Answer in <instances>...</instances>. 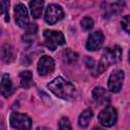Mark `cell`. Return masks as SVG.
<instances>
[{
  "label": "cell",
  "instance_id": "9c48e42d",
  "mask_svg": "<svg viewBox=\"0 0 130 130\" xmlns=\"http://www.w3.org/2000/svg\"><path fill=\"white\" fill-rule=\"evenodd\" d=\"M103 43H104V35L101 30H96L89 35L85 47L88 51H96L102 47Z\"/></svg>",
  "mask_w": 130,
  "mask_h": 130
},
{
  "label": "cell",
  "instance_id": "277c9868",
  "mask_svg": "<svg viewBox=\"0 0 130 130\" xmlns=\"http://www.w3.org/2000/svg\"><path fill=\"white\" fill-rule=\"evenodd\" d=\"M9 121L10 125L17 130H30L31 128V120L25 114L12 113Z\"/></svg>",
  "mask_w": 130,
  "mask_h": 130
},
{
  "label": "cell",
  "instance_id": "8992f818",
  "mask_svg": "<svg viewBox=\"0 0 130 130\" xmlns=\"http://www.w3.org/2000/svg\"><path fill=\"white\" fill-rule=\"evenodd\" d=\"M64 17V11L58 4H50L45 13V20L49 24H54Z\"/></svg>",
  "mask_w": 130,
  "mask_h": 130
},
{
  "label": "cell",
  "instance_id": "4fadbf2b",
  "mask_svg": "<svg viewBox=\"0 0 130 130\" xmlns=\"http://www.w3.org/2000/svg\"><path fill=\"white\" fill-rule=\"evenodd\" d=\"M1 57L5 63H10L15 58V50L11 45L5 44L1 49Z\"/></svg>",
  "mask_w": 130,
  "mask_h": 130
},
{
  "label": "cell",
  "instance_id": "5b68a950",
  "mask_svg": "<svg viewBox=\"0 0 130 130\" xmlns=\"http://www.w3.org/2000/svg\"><path fill=\"white\" fill-rule=\"evenodd\" d=\"M117 111L113 107H106L98 115V120L101 125L105 127H111L117 122Z\"/></svg>",
  "mask_w": 130,
  "mask_h": 130
},
{
  "label": "cell",
  "instance_id": "5bb4252c",
  "mask_svg": "<svg viewBox=\"0 0 130 130\" xmlns=\"http://www.w3.org/2000/svg\"><path fill=\"white\" fill-rule=\"evenodd\" d=\"M19 83L23 88H29L32 85V73L28 70L19 73Z\"/></svg>",
  "mask_w": 130,
  "mask_h": 130
},
{
  "label": "cell",
  "instance_id": "7a4b0ae2",
  "mask_svg": "<svg viewBox=\"0 0 130 130\" xmlns=\"http://www.w3.org/2000/svg\"><path fill=\"white\" fill-rule=\"evenodd\" d=\"M122 57V49L119 46H114L113 48H108L104 54L102 55V58L100 62L98 63L96 69L94 71V75L101 74L105 69H107L110 65L117 63L120 61Z\"/></svg>",
  "mask_w": 130,
  "mask_h": 130
},
{
  "label": "cell",
  "instance_id": "7402d4cb",
  "mask_svg": "<svg viewBox=\"0 0 130 130\" xmlns=\"http://www.w3.org/2000/svg\"><path fill=\"white\" fill-rule=\"evenodd\" d=\"M121 24H122V27L130 35V15L124 16L121 20Z\"/></svg>",
  "mask_w": 130,
  "mask_h": 130
},
{
  "label": "cell",
  "instance_id": "ba28073f",
  "mask_svg": "<svg viewBox=\"0 0 130 130\" xmlns=\"http://www.w3.org/2000/svg\"><path fill=\"white\" fill-rule=\"evenodd\" d=\"M124 80V72L122 70H115L111 73L108 80V88L112 92H119Z\"/></svg>",
  "mask_w": 130,
  "mask_h": 130
},
{
  "label": "cell",
  "instance_id": "ffe728a7",
  "mask_svg": "<svg viewBox=\"0 0 130 130\" xmlns=\"http://www.w3.org/2000/svg\"><path fill=\"white\" fill-rule=\"evenodd\" d=\"M81 27L84 30H90L93 27V20L90 17H84L81 20Z\"/></svg>",
  "mask_w": 130,
  "mask_h": 130
},
{
  "label": "cell",
  "instance_id": "52a82bcc",
  "mask_svg": "<svg viewBox=\"0 0 130 130\" xmlns=\"http://www.w3.org/2000/svg\"><path fill=\"white\" fill-rule=\"evenodd\" d=\"M14 18L15 22L20 27L28 26V13L24 4L17 3L14 7Z\"/></svg>",
  "mask_w": 130,
  "mask_h": 130
},
{
  "label": "cell",
  "instance_id": "484cf974",
  "mask_svg": "<svg viewBox=\"0 0 130 130\" xmlns=\"http://www.w3.org/2000/svg\"><path fill=\"white\" fill-rule=\"evenodd\" d=\"M129 62H130V52H129Z\"/></svg>",
  "mask_w": 130,
  "mask_h": 130
},
{
  "label": "cell",
  "instance_id": "3957f363",
  "mask_svg": "<svg viewBox=\"0 0 130 130\" xmlns=\"http://www.w3.org/2000/svg\"><path fill=\"white\" fill-rule=\"evenodd\" d=\"M44 38H45V45L51 51L57 49L58 46L65 44V38L61 31L58 30H44Z\"/></svg>",
  "mask_w": 130,
  "mask_h": 130
},
{
  "label": "cell",
  "instance_id": "2e32d148",
  "mask_svg": "<svg viewBox=\"0 0 130 130\" xmlns=\"http://www.w3.org/2000/svg\"><path fill=\"white\" fill-rule=\"evenodd\" d=\"M91 118H92V112H91V110H89V109L84 110L79 115V117H78V125L80 127H82V128H85L88 125V123H89V121H90Z\"/></svg>",
  "mask_w": 130,
  "mask_h": 130
},
{
  "label": "cell",
  "instance_id": "7c38bea8",
  "mask_svg": "<svg viewBox=\"0 0 130 130\" xmlns=\"http://www.w3.org/2000/svg\"><path fill=\"white\" fill-rule=\"evenodd\" d=\"M13 92V86L11 79L7 73L2 74L1 77V93L4 98H8Z\"/></svg>",
  "mask_w": 130,
  "mask_h": 130
},
{
  "label": "cell",
  "instance_id": "d6986e66",
  "mask_svg": "<svg viewBox=\"0 0 130 130\" xmlns=\"http://www.w3.org/2000/svg\"><path fill=\"white\" fill-rule=\"evenodd\" d=\"M58 127H59V130H72L70 121L66 117H63V118L60 119L59 124H58Z\"/></svg>",
  "mask_w": 130,
  "mask_h": 130
},
{
  "label": "cell",
  "instance_id": "ac0fdd59",
  "mask_svg": "<svg viewBox=\"0 0 130 130\" xmlns=\"http://www.w3.org/2000/svg\"><path fill=\"white\" fill-rule=\"evenodd\" d=\"M37 25L35 23L32 24H29L27 27H26V32L23 35L22 39H23V42H29L31 43L32 42V38L36 36V32H37Z\"/></svg>",
  "mask_w": 130,
  "mask_h": 130
},
{
  "label": "cell",
  "instance_id": "9a60e30c",
  "mask_svg": "<svg viewBox=\"0 0 130 130\" xmlns=\"http://www.w3.org/2000/svg\"><path fill=\"white\" fill-rule=\"evenodd\" d=\"M29 8L31 11V15L35 18H39L42 15L43 8H44V1L42 0H35L29 2Z\"/></svg>",
  "mask_w": 130,
  "mask_h": 130
},
{
  "label": "cell",
  "instance_id": "603a6c76",
  "mask_svg": "<svg viewBox=\"0 0 130 130\" xmlns=\"http://www.w3.org/2000/svg\"><path fill=\"white\" fill-rule=\"evenodd\" d=\"M84 62H85L86 67H88V68H90V69H93V68L96 69L98 64L95 63V61H94L92 58H90V57H86L85 60H84Z\"/></svg>",
  "mask_w": 130,
  "mask_h": 130
},
{
  "label": "cell",
  "instance_id": "44dd1931",
  "mask_svg": "<svg viewBox=\"0 0 130 130\" xmlns=\"http://www.w3.org/2000/svg\"><path fill=\"white\" fill-rule=\"evenodd\" d=\"M8 7H9V2L8 1H1V13L4 15L5 21H9Z\"/></svg>",
  "mask_w": 130,
  "mask_h": 130
},
{
  "label": "cell",
  "instance_id": "d4e9b609",
  "mask_svg": "<svg viewBox=\"0 0 130 130\" xmlns=\"http://www.w3.org/2000/svg\"><path fill=\"white\" fill-rule=\"evenodd\" d=\"M92 130H104V129H102V128H99V127H94Z\"/></svg>",
  "mask_w": 130,
  "mask_h": 130
},
{
  "label": "cell",
  "instance_id": "30bf717a",
  "mask_svg": "<svg viewBox=\"0 0 130 130\" xmlns=\"http://www.w3.org/2000/svg\"><path fill=\"white\" fill-rule=\"evenodd\" d=\"M55 68V61L50 56H43L41 57L38 63V71L40 75H47L53 72Z\"/></svg>",
  "mask_w": 130,
  "mask_h": 130
},
{
  "label": "cell",
  "instance_id": "e0dca14e",
  "mask_svg": "<svg viewBox=\"0 0 130 130\" xmlns=\"http://www.w3.org/2000/svg\"><path fill=\"white\" fill-rule=\"evenodd\" d=\"M78 58V54L75 53L74 51L70 50V49H67L65 51L62 52V59L64 62L68 63V64H71V63H74Z\"/></svg>",
  "mask_w": 130,
  "mask_h": 130
},
{
  "label": "cell",
  "instance_id": "6da1fadb",
  "mask_svg": "<svg viewBox=\"0 0 130 130\" xmlns=\"http://www.w3.org/2000/svg\"><path fill=\"white\" fill-rule=\"evenodd\" d=\"M47 87L55 95H57L58 98L63 99V100L72 101L77 95L75 86L71 82L65 80L64 78H62L60 76L54 78L51 82H49Z\"/></svg>",
  "mask_w": 130,
  "mask_h": 130
},
{
  "label": "cell",
  "instance_id": "8fae6325",
  "mask_svg": "<svg viewBox=\"0 0 130 130\" xmlns=\"http://www.w3.org/2000/svg\"><path fill=\"white\" fill-rule=\"evenodd\" d=\"M92 99L100 105H107L110 102V95L108 91L102 86H95L92 90Z\"/></svg>",
  "mask_w": 130,
  "mask_h": 130
},
{
  "label": "cell",
  "instance_id": "cb8c5ba5",
  "mask_svg": "<svg viewBox=\"0 0 130 130\" xmlns=\"http://www.w3.org/2000/svg\"><path fill=\"white\" fill-rule=\"evenodd\" d=\"M37 130H50V129L47 128V127H43V126H42V127H38Z\"/></svg>",
  "mask_w": 130,
  "mask_h": 130
}]
</instances>
